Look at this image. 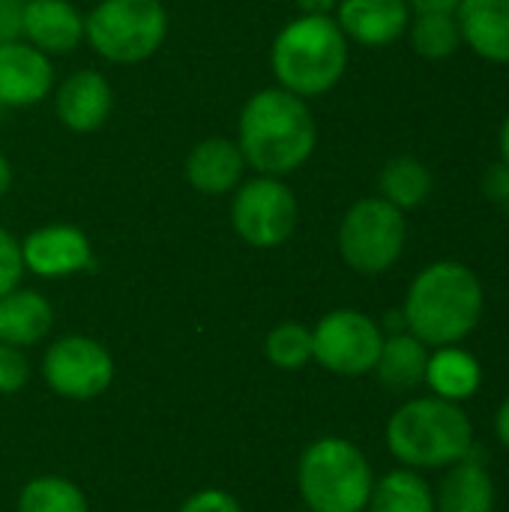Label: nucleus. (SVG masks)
<instances>
[{"instance_id": "nucleus-9", "label": "nucleus", "mask_w": 509, "mask_h": 512, "mask_svg": "<svg viewBox=\"0 0 509 512\" xmlns=\"http://www.w3.org/2000/svg\"><path fill=\"white\" fill-rule=\"evenodd\" d=\"M381 345V324L357 309H333L312 327V360L339 378L372 375Z\"/></svg>"}, {"instance_id": "nucleus-14", "label": "nucleus", "mask_w": 509, "mask_h": 512, "mask_svg": "<svg viewBox=\"0 0 509 512\" xmlns=\"http://www.w3.org/2000/svg\"><path fill=\"white\" fill-rule=\"evenodd\" d=\"M114 105V93L105 75H99L96 69H78L72 72L54 96V108L60 123L69 132H96L99 126H105L108 114Z\"/></svg>"}, {"instance_id": "nucleus-4", "label": "nucleus", "mask_w": 509, "mask_h": 512, "mask_svg": "<svg viewBox=\"0 0 509 512\" xmlns=\"http://www.w3.org/2000/svg\"><path fill=\"white\" fill-rule=\"evenodd\" d=\"M270 63L288 93L300 99L324 96L348 69V36L333 15H300L276 33Z\"/></svg>"}, {"instance_id": "nucleus-27", "label": "nucleus", "mask_w": 509, "mask_h": 512, "mask_svg": "<svg viewBox=\"0 0 509 512\" xmlns=\"http://www.w3.org/2000/svg\"><path fill=\"white\" fill-rule=\"evenodd\" d=\"M27 378H30V363H27L24 348L0 342V393L3 396L18 393L27 384Z\"/></svg>"}, {"instance_id": "nucleus-10", "label": "nucleus", "mask_w": 509, "mask_h": 512, "mask_svg": "<svg viewBox=\"0 0 509 512\" xmlns=\"http://www.w3.org/2000/svg\"><path fill=\"white\" fill-rule=\"evenodd\" d=\"M45 384L69 402L99 399L114 381L111 351L90 336H63L42 357Z\"/></svg>"}, {"instance_id": "nucleus-6", "label": "nucleus", "mask_w": 509, "mask_h": 512, "mask_svg": "<svg viewBox=\"0 0 509 512\" xmlns=\"http://www.w3.org/2000/svg\"><path fill=\"white\" fill-rule=\"evenodd\" d=\"M168 36L162 0H99L84 15V39L108 63H141L153 57Z\"/></svg>"}, {"instance_id": "nucleus-5", "label": "nucleus", "mask_w": 509, "mask_h": 512, "mask_svg": "<svg viewBox=\"0 0 509 512\" xmlns=\"http://www.w3.org/2000/svg\"><path fill=\"white\" fill-rule=\"evenodd\" d=\"M372 486L366 453L339 435L312 441L297 462V489L309 512H363Z\"/></svg>"}, {"instance_id": "nucleus-29", "label": "nucleus", "mask_w": 509, "mask_h": 512, "mask_svg": "<svg viewBox=\"0 0 509 512\" xmlns=\"http://www.w3.org/2000/svg\"><path fill=\"white\" fill-rule=\"evenodd\" d=\"M177 512H243V507L225 489H201V492L189 495Z\"/></svg>"}, {"instance_id": "nucleus-20", "label": "nucleus", "mask_w": 509, "mask_h": 512, "mask_svg": "<svg viewBox=\"0 0 509 512\" xmlns=\"http://www.w3.org/2000/svg\"><path fill=\"white\" fill-rule=\"evenodd\" d=\"M54 324V309L45 294L15 288L0 297V342L15 348L39 345Z\"/></svg>"}, {"instance_id": "nucleus-32", "label": "nucleus", "mask_w": 509, "mask_h": 512, "mask_svg": "<svg viewBox=\"0 0 509 512\" xmlns=\"http://www.w3.org/2000/svg\"><path fill=\"white\" fill-rule=\"evenodd\" d=\"M414 15L420 12H456L462 0H405Z\"/></svg>"}, {"instance_id": "nucleus-23", "label": "nucleus", "mask_w": 509, "mask_h": 512, "mask_svg": "<svg viewBox=\"0 0 509 512\" xmlns=\"http://www.w3.org/2000/svg\"><path fill=\"white\" fill-rule=\"evenodd\" d=\"M432 195V171L417 156H393L381 168V198L393 207L417 210Z\"/></svg>"}, {"instance_id": "nucleus-35", "label": "nucleus", "mask_w": 509, "mask_h": 512, "mask_svg": "<svg viewBox=\"0 0 509 512\" xmlns=\"http://www.w3.org/2000/svg\"><path fill=\"white\" fill-rule=\"evenodd\" d=\"M9 186H12V165H9V159L3 156V150H0V198L9 192Z\"/></svg>"}, {"instance_id": "nucleus-28", "label": "nucleus", "mask_w": 509, "mask_h": 512, "mask_svg": "<svg viewBox=\"0 0 509 512\" xmlns=\"http://www.w3.org/2000/svg\"><path fill=\"white\" fill-rule=\"evenodd\" d=\"M24 276V258H21V243L0 228V297L15 291Z\"/></svg>"}, {"instance_id": "nucleus-12", "label": "nucleus", "mask_w": 509, "mask_h": 512, "mask_svg": "<svg viewBox=\"0 0 509 512\" xmlns=\"http://www.w3.org/2000/svg\"><path fill=\"white\" fill-rule=\"evenodd\" d=\"M54 84L51 57L24 39L0 42V108L39 105Z\"/></svg>"}, {"instance_id": "nucleus-30", "label": "nucleus", "mask_w": 509, "mask_h": 512, "mask_svg": "<svg viewBox=\"0 0 509 512\" xmlns=\"http://www.w3.org/2000/svg\"><path fill=\"white\" fill-rule=\"evenodd\" d=\"M483 192L492 204H498L504 213L509 216V165L507 162H498L486 171L483 177Z\"/></svg>"}, {"instance_id": "nucleus-13", "label": "nucleus", "mask_w": 509, "mask_h": 512, "mask_svg": "<svg viewBox=\"0 0 509 512\" xmlns=\"http://www.w3.org/2000/svg\"><path fill=\"white\" fill-rule=\"evenodd\" d=\"M411 6L405 0H339L336 24L348 36V42L366 48L393 45L408 33Z\"/></svg>"}, {"instance_id": "nucleus-7", "label": "nucleus", "mask_w": 509, "mask_h": 512, "mask_svg": "<svg viewBox=\"0 0 509 512\" xmlns=\"http://www.w3.org/2000/svg\"><path fill=\"white\" fill-rule=\"evenodd\" d=\"M408 222L399 207L375 198H360L339 222V255L360 276L387 273L405 252Z\"/></svg>"}, {"instance_id": "nucleus-17", "label": "nucleus", "mask_w": 509, "mask_h": 512, "mask_svg": "<svg viewBox=\"0 0 509 512\" xmlns=\"http://www.w3.org/2000/svg\"><path fill=\"white\" fill-rule=\"evenodd\" d=\"M456 21L462 45L489 63L509 66V0H462Z\"/></svg>"}, {"instance_id": "nucleus-11", "label": "nucleus", "mask_w": 509, "mask_h": 512, "mask_svg": "<svg viewBox=\"0 0 509 512\" xmlns=\"http://www.w3.org/2000/svg\"><path fill=\"white\" fill-rule=\"evenodd\" d=\"M21 258L39 279H66L93 264V246L75 225H42L21 240Z\"/></svg>"}, {"instance_id": "nucleus-26", "label": "nucleus", "mask_w": 509, "mask_h": 512, "mask_svg": "<svg viewBox=\"0 0 509 512\" xmlns=\"http://www.w3.org/2000/svg\"><path fill=\"white\" fill-rule=\"evenodd\" d=\"M264 354L276 369L297 372L312 360V330L300 321H282L267 333Z\"/></svg>"}, {"instance_id": "nucleus-3", "label": "nucleus", "mask_w": 509, "mask_h": 512, "mask_svg": "<svg viewBox=\"0 0 509 512\" xmlns=\"http://www.w3.org/2000/svg\"><path fill=\"white\" fill-rule=\"evenodd\" d=\"M390 456L411 471H444L474 450V426L462 405L438 396L402 402L384 429Z\"/></svg>"}, {"instance_id": "nucleus-21", "label": "nucleus", "mask_w": 509, "mask_h": 512, "mask_svg": "<svg viewBox=\"0 0 509 512\" xmlns=\"http://www.w3.org/2000/svg\"><path fill=\"white\" fill-rule=\"evenodd\" d=\"M429 345L420 342L414 333L402 330V333H390L384 336L378 363H375V375L378 381L393 390V393H414L417 387L426 384V363H429Z\"/></svg>"}, {"instance_id": "nucleus-1", "label": "nucleus", "mask_w": 509, "mask_h": 512, "mask_svg": "<svg viewBox=\"0 0 509 512\" xmlns=\"http://www.w3.org/2000/svg\"><path fill=\"white\" fill-rule=\"evenodd\" d=\"M237 147L249 168L267 177H288L318 147V123L306 99L285 87H267L246 99L237 123Z\"/></svg>"}, {"instance_id": "nucleus-2", "label": "nucleus", "mask_w": 509, "mask_h": 512, "mask_svg": "<svg viewBox=\"0 0 509 512\" xmlns=\"http://www.w3.org/2000/svg\"><path fill=\"white\" fill-rule=\"evenodd\" d=\"M486 291L480 276L462 261L423 267L405 294V327L429 348L462 345L483 321Z\"/></svg>"}, {"instance_id": "nucleus-31", "label": "nucleus", "mask_w": 509, "mask_h": 512, "mask_svg": "<svg viewBox=\"0 0 509 512\" xmlns=\"http://www.w3.org/2000/svg\"><path fill=\"white\" fill-rule=\"evenodd\" d=\"M27 0H0V42L21 39V12Z\"/></svg>"}, {"instance_id": "nucleus-33", "label": "nucleus", "mask_w": 509, "mask_h": 512, "mask_svg": "<svg viewBox=\"0 0 509 512\" xmlns=\"http://www.w3.org/2000/svg\"><path fill=\"white\" fill-rule=\"evenodd\" d=\"M300 15H333L339 0H294Z\"/></svg>"}, {"instance_id": "nucleus-18", "label": "nucleus", "mask_w": 509, "mask_h": 512, "mask_svg": "<svg viewBox=\"0 0 509 512\" xmlns=\"http://www.w3.org/2000/svg\"><path fill=\"white\" fill-rule=\"evenodd\" d=\"M498 501L495 480L483 462L471 456L444 468L435 489V512H492Z\"/></svg>"}, {"instance_id": "nucleus-8", "label": "nucleus", "mask_w": 509, "mask_h": 512, "mask_svg": "<svg viewBox=\"0 0 509 512\" xmlns=\"http://www.w3.org/2000/svg\"><path fill=\"white\" fill-rule=\"evenodd\" d=\"M297 198L282 177L258 174L234 189L231 225L234 234L252 249H276L291 240L297 228Z\"/></svg>"}, {"instance_id": "nucleus-19", "label": "nucleus", "mask_w": 509, "mask_h": 512, "mask_svg": "<svg viewBox=\"0 0 509 512\" xmlns=\"http://www.w3.org/2000/svg\"><path fill=\"white\" fill-rule=\"evenodd\" d=\"M480 384H483V366L462 345H444L429 351L426 387L432 396L462 405L477 396Z\"/></svg>"}, {"instance_id": "nucleus-22", "label": "nucleus", "mask_w": 509, "mask_h": 512, "mask_svg": "<svg viewBox=\"0 0 509 512\" xmlns=\"http://www.w3.org/2000/svg\"><path fill=\"white\" fill-rule=\"evenodd\" d=\"M369 512H435V489L420 471L396 468L375 480L369 495Z\"/></svg>"}, {"instance_id": "nucleus-24", "label": "nucleus", "mask_w": 509, "mask_h": 512, "mask_svg": "<svg viewBox=\"0 0 509 512\" xmlns=\"http://www.w3.org/2000/svg\"><path fill=\"white\" fill-rule=\"evenodd\" d=\"M411 48L426 60H447L462 48V30L456 12H420L408 24Z\"/></svg>"}, {"instance_id": "nucleus-15", "label": "nucleus", "mask_w": 509, "mask_h": 512, "mask_svg": "<svg viewBox=\"0 0 509 512\" xmlns=\"http://www.w3.org/2000/svg\"><path fill=\"white\" fill-rule=\"evenodd\" d=\"M21 36L42 54H69L84 39V15L69 0H27Z\"/></svg>"}, {"instance_id": "nucleus-36", "label": "nucleus", "mask_w": 509, "mask_h": 512, "mask_svg": "<svg viewBox=\"0 0 509 512\" xmlns=\"http://www.w3.org/2000/svg\"><path fill=\"white\" fill-rule=\"evenodd\" d=\"M498 144H501V162H507V165H509V114L504 117V123H501V135H498Z\"/></svg>"}, {"instance_id": "nucleus-16", "label": "nucleus", "mask_w": 509, "mask_h": 512, "mask_svg": "<svg viewBox=\"0 0 509 512\" xmlns=\"http://www.w3.org/2000/svg\"><path fill=\"white\" fill-rule=\"evenodd\" d=\"M243 168H246V159H243L237 141L213 135V138H204L201 144H195L189 150L183 174L195 192L225 195L243 183Z\"/></svg>"}, {"instance_id": "nucleus-34", "label": "nucleus", "mask_w": 509, "mask_h": 512, "mask_svg": "<svg viewBox=\"0 0 509 512\" xmlns=\"http://www.w3.org/2000/svg\"><path fill=\"white\" fill-rule=\"evenodd\" d=\"M495 435H498L501 447L509 453V396L501 402V408L495 414Z\"/></svg>"}, {"instance_id": "nucleus-25", "label": "nucleus", "mask_w": 509, "mask_h": 512, "mask_svg": "<svg viewBox=\"0 0 509 512\" xmlns=\"http://www.w3.org/2000/svg\"><path fill=\"white\" fill-rule=\"evenodd\" d=\"M18 512H90V504L78 483L66 477H36L18 492Z\"/></svg>"}]
</instances>
